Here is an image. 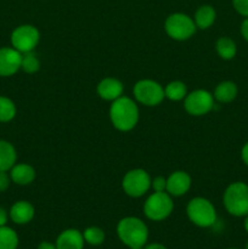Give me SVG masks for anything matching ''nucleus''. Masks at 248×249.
<instances>
[{
    "label": "nucleus",
    "instance_id": "1",
    "mask_svg": "<svg viewBox=\"0 0 248 249\" xmlns=\"http://www.w3.org/2000/svg\"><path fill=\"white\" fill-rule=\"evenodd\" d=\"M109 118L114 128L119 131H130L139 122V107L133 99L121 96L112 101Z\"/></svg>",
    "mask_w": 248,
    "mask_h": 249
},
{
    "label": "nucleus",
    "instance_id": "2",
    "mask_svg": "<svg viewBox=\"0 0 248 249\" xmlns=\"http://www.w3.org/2000/svg\"><path fill=\"white\" fill-rule=\"evenodd\" d=\"M117 235L126 247H143L148 240V229L140 218L125 216L117 225Z\"/></svg>",
    "mask_w": 248,
    "mask_h": 249
},
{
    "label": "nucleus",
    "instance_id": "3",
    "mask_svg": "<svg viewBox=\"0 0 248 249\" xmlns=\"http://www.w3.org/2000/svg\"><path fill=\"white\" fill-rule=\"evenodd\" d=\"M223 203L226 212L236 218L248 214V185L243 181L231 182L224 191Z\"/></svg>",
    "mask_w": 248,
    "mask_h": 249
},
{
    "label": "nucleus",
    "instance_id": "4",
    "mask_svg": "<svg viewBox=\"0 0 248 249\" xmlns=\"http://www.w3.org/2000/svg\"><path fill=\"white\" fill-rule=\"evenodd\" d=\"M187 218L198 228H212L216 223V211L214 204L203 197H195L187 203Z\"/></svg>",
    "mask_w": 248,
    "mask_h": 249
},
{
    "label": "nucleus",
    "instance_id": "5",
    "mask_svg": "<svg viewBox=\"0 0 248 249\" xmlns=\"http://www.w3.org/2000/svg\"><path fill=\"white\" fill-rule=\"evenodd\" d=\"M174 202L168 192H153L143 203V214L152 221H163L173 213Z\"/></svg>",
    "mask_w": 248,
    "mask_h": 249
},
{
    "label": "nucleus",
    "instance_id": "6",
    "mask_svg": "<svg viewBox=\"0 0 248 249\" xmlns=\"http://www.w3.org/2000/svg\"><path fill=\"white\" fill-rule=\"evenodd\" d=\"M165 33L174 40H187L196 32L197 27L195 21L186 14L175 12L169 15L164 22Z\"/></svg>",
    "mask_w": 248,
    "mask_h": 249
},
{
    "label": "nucleus",
    "instance_id": "7",
    "mask_svg": "<svg viewBox=\"0 0 248 249\" xmlns=\"http://www.w3.org/2000/svg\"><path fill=\"white\" fill-rule=\"evenodd\" d=\"M133 92L136 101L148 107L157 106L165 97L162 85L152 79L139 80L134 85Z\"/></svg>",
    "mask_w": 248,
    "mask_h": 249
},
{
    "label": "nucleus",
    "instance_id": "8",
    "mask_svg": "<svg viewBox=\"0 0 248 249\" xmlns=\"http://www.w3.org/2000/svg\"><path fill=\"white\" fill-rule=\"evenodd\" d=\"M40 40V33L32 24H21L11 33V45L21 53H31Z\"/></svg>",
    "mask_w": 248,
    "mask_h": 249
},
{
    "label": "nucleus",
    "instance_id": "9",
    "mask_svg": "<svg viewBox=\"0 0 248 249\" xmlns=\"http://www.w3.org/2000/svg\"><path fill=\"white\" fill-rule=\"evenodd\" d=\"M151 178L143 169H131L124 175L122 187L128 196L138 198L143 196L151 189Z\"/></svg>",
    "mask_w": 248,
    "mask_h": 249
},
{
    "label": "nucleus",
    "instance_id": "10",
    "mask_svg": "<svg viewBox=\"0 0 248 249\" xmlns=\"http://www.w3.org/2000/svg\"><path fill=\"white\" fill-rule=\"evenodd\" d=\"M184 107L191 116H204L214 107V96L204 89L194 90L184 99Z\"/></svg>",
    "mask_w": 248,
    "mask_h": 249
},
{
    "label": "nucleus",
    "instance_id": "11",
    "mask_svg": "<svg viewBox=\"0 0 248 249\" xmlns=\"http://www.w3.org/2000/svg\"><path fill=\"white\" fill-rule=\"evenodd\" d=\"M22 53L15 48L0 49V77H11L21 70Z\"/></svg>",
    "mask_w": 248,
    "mask_h": 249
},
{
    "label": "nucleus",
    "instance_id": "12",
    "mask_svg": "<svg viewBox=\"0 0 248 249\" xmlns=\"http://www.w3.org/2000/svg\"><path fill=\"white\" fill-rule=\"evenodd\" d=\"M191 184V177L186 172L177 170L167 178V192L174 197L184 196L190 190Z\"/></svg>",
    "mask_w": 248,
    "mask_h": 249
},
{
    "label": "nucleus",
    "instance_id": "13",
    "mask_svg": "<svg viewBox=\"0 0 248 249\" xmlns=\"http://www.w3.org/2000/svg\"><path fill=\"white\" fill-rule=\"evenodd\" d=\"M35 215V209L33 204L28 201H17L11 206L9 212V216L17 225H24L33 220Z\"/></svg>",
    "mask_w": 248,
    "mask_h": 249
},
{
    "label": "nucleus",
    "instance_id": "14",
    "mask_svg": "<svg viewBox=\"0 0 248 249\" xmlns=\"http://www.w3.org/2000/svg\"><path fill=\"white\" fill-rule=\"evenodd\" d=\"M124 85L121 80L116 78H105L97 85V94L106 101H114L118 97L123 96Z\"/></svg>",
    "mask_w": 248,
    "mask_h": 249
},
{
    "label": "nucleus",
    "instance_id": "15",
    "mask_svg": "<svg viewBox=\"0 0 248 249\" xmlns=\"http://www.w3.org/2000/svg\"><path fill=\"white\" fill-rule=\"evenodd\" d=\"M55 245L57 249H83L85 241L83 232H80L79 230L67 229L57 236Z\"/></svg>",
    "mask_w": 248,
    "mask_h": 249
},
{
    "label": "nucleus",
    "instance_id": "16",
    "mask_svg": "<svg viewBox=\"0 0 248 249\" xmlns=\"http://www.w3.org/2000/svg\"><path fill=\"white\" fill-rule=\"evenodd\" d=\"M10 177L14 184L19 186H27L32 184L35 179V170L32 165L27 163H16L11 169L9 170Z\"/></svg>",
    "mask_w": 248,
    "mask_h": 249
},
{
    "label": "nucleus",
    "instance_id": "17",
    "mask_svg": "<svg viewBox=\"0 0 248 249\" xmlns=\"http://www.w3.org/2000/svg\"><path fill=\"white\" fill-rule=\"evenodd\" d=\"M238 88L236 83L231 82V80H224V82L219 83L215 87L213 92L214 100H216L220 104H229L232 102L233 100L237 97Z\"/></svg>",
    "mask_w": 248,
    "mask_h": 249
},
{
    "label": "nucleus",
    "instance_id": "18",
    "mask_svg": "<svg viewBox=\"0 0 248 249\" xmlns=\"http://www.w3.org/2000/svg\"><path fill=\"white\" fill-rule=\"evenodd\" d=\"M17 160L16 148L11 142L0 140V172H9Z\"/></svg>",
    "mask_w": 248,
    "mask_h": 249
},
{
    "label": "nucleus",
    "instance_id": "19",
    "mask_svg": "<svg viewBox=\"0 0 248 249\" xmlns=\"http://www.w3.org/2000/svg\"><path fill=\"white\" fill-rule=\"evenodd\" d=\"M216 12L212 5H202L195 12L194 21L197 28L208 29L215 22Z\"/></svg>",
    "mask_w": 248,
    "mask_h": 249
},
{
    "label": "nucleus",
    "instance_id": "20",
    "mask_svg": "<svg viewBox=\"0 0 248 249\" xmlns=\"http://www.w3.org/2000/svg\"><path fill=\"white\" fill-rule=\"evenodd\" d=\"M215 49L218 55L223 60H232L237 53V46L236 43L229 36H220L215 43Z\"/></svg>",
    "mask_w": 248,
    "mask_h": 249
},
{
    "label": "nucleus",
    "instance_id": "21",
    "mask_svg": "<svg viewBox=\"0 0 248 249\" xmlns=\"http://www.w3.org/2000/svg\"><path fill=\"white\" fill-rule=\"evenodd\" d=\"M164 95L170 101H181L186 97L187 88L180 80H174L168 83L167 87L164 88Z\"/></svg>",
    "mask_w": 248,
    "mask_h": 249
},
{
    "label": "nucleus",
    "instance_id": "22",
    "mask_svg": "<svg viewBox=\"0 0 248 249\" xmlns=\"http://www.w3.org/2000/svg\"><path fill=\"white\" fill-rule=\"evenodd\" d=\"M18 236L14 229L9 226H0V249H17Z\"/></svg>",
    "mask_w": 248,
    "mask_h": 249
},
{
    "label": "nucleus",
    "instance_id": "23",
    "mask_svg": "<svg viewBox=\"0 0 248 249\" xmlns=\"http://www.w3.org/2000/svg\"><path fill=\"white\" fill-rule=\"evenodd\" d=\"M16 105L11 99L6 96H0V123L11 122L16 117Z\"/></svg>",
    "mask_w": 248,
    "mask_h": 249
},
{
    "label": "nucleus",
    "instance_id": "24",
    "mask_svg": "<svg viewBox=\"0 0 248 249\" xmlns=\"http://www.w3.org/2000/svg\"><path fill=\"white\" fill-rule=\"evenodd\" d=\"M83 237H84L85 243L90 246H100L104 243L106 235L105 231L99 226H89L83 232Z\"/></svg>",
    "mask_w": 248,
    "mask_h": 249
},
{
    "label": "nucleus",
    "instance_id": "25",
    "mask_svg": "<svg viewBox=\"0 0 248 249\" xmlns=\"http://www.w3.org/2000/svg\"><path fill=\"white\" fill-rule=\"evenodd\" d=\"M39 68H40V61H39V58L36 57L35 53H33V51L22 53L21 70L23 71V72L29 73V74H33V73L38 72Z\"/></svg>",
    "mask_w": 248,
    "mask_h": 249
},
{
    "label": "nucleus",
    "instance_id": "26",
    "mask_svg": "<svg viewBox=\"0 0 248 249\" xmlns=\"http://www.w3.org/2000/svg\"><path fill=\"white\" fill-rule=\"evenodd\" d=\"M235 11L242 17H248V0H232Z\"/></svg>",
    "mask_w": 248,
    "mask_h": 249
},
{
    "label": "nucleus",
    "instance_id": "27",
    "mask_svg": "<svg viewBox=\"0 0 248 249\" xmlns=\"http://www.w3.org/2000/svg\"><path fill=\"white\" fill-rule=\"evenodd\" d=\"M151 187L155 192H167V179L163 177H157L151 181Z\"/></svg>",
    "mask_w": 248,
    "mask_h": 249
},
{
    "label": "nucleus",
    "instance_id": "28",
    "mask_svg": "<svg viewBox=\"0 0 248 249\" xmlns=\"http://www.w3.org/2000/svg\"><path fill=\"white\" fill-rule=\"evenodd\" d=\"M12 182L9 172H0V192H5Z\"/></svg>",
    "mask_w": 248,
    "mask_h": 249
},
{
    "label": "nucleus",
    "instance_id": "29",
    "mask_svg": "<svg viewBox=\"0 0 248 249\" xmlns=\"http://www.w3.org/2000/svg\"><path fill=\"white\" fill-rule=\"evenodd\" d=\"M241 36H243L246 41H248V17H246L241 23Z\"/></svg>",
    "mask_w": 248,
    "mask_h": 249
},
{
    "label": "nucleus",
    "instance_id": "30",
    "mask_svg": "<svg viewBox=\"0 0 248 249\" xmlns=\"http://www.w3.org/2000/svg\"><path fill=\"white\" fill-rule=\"evenodd\" d=\"M241 160L248 167V141L241 148Z\"/></svg>",
    "mask_w": 248,
    "mask_h": 249
},
{
    "label": "nucleus",
    "instance_id": "31",
    "mask_svg": "<svg viewBox=\"0 0 248 249\" xmlns=\"http://www.w3.org/2000/svg\"><path fill=\"white\" fill-rule=\"evenodd\" d=\"M9 214L5 211L4 208L0 207V226H5L7 224V220H9Z\"/></svg>",
    "mask_w": 248,
    "mask_h": 249
},
{
    "label": "nucleus",
    "instance_id": "32",
    "mask_svg": "<svg viewBox=\"0 0 248 249\" xmlns=\"http://www.w3.org/2000/svg\"><path fill=\"white\" fill-rule=\"evenodd\" d=\"M38 249H57V248H56L55 243L48 242V241H43V242L39 243Z\"/></svg>",
    "mask_w": 248,
    "mask_h": 249
},
{
    "label": "nucleus",
    "instance_id": "33",
    "mask_svg": "<svg viewBox=\"0 0 248 249\" xmlns=\"http://www.w3.org/2000/svg\"><path fill=\"white\" fill-rule=\"evenodd\" d=\"M145 249H168V248L165 247L164 245H162V243L155 242V243H150V245L146 246Z\"/></svg>",
    "mask_w": 248,
    "mask_h": 249
},
{
    "label": "nucleus",
    "instance_id": "34",
    "mask_svg": "<svg viewBox=\"0 0 248 249\" xmlns=\"http://www.w3.org/2000/svg\"><path fill=\"white\" fill-rule=\"evenodd\" d=\"M243 228H245L246 232L248 233V214L245 216V221H243Z\"/></svg>",
    "mask_w": 248,
    "mask_h": 249
},
{
    "label": "nucleus",
    "instance_id": "35",
    "mask_svg": "<svg viewBox=\"0 0 248 249\" xmlns=\"http://www.w3.org/2000/svg\"><path fill=\"white\" fill-rule=\"evenodd\" d=\"M129 249H145L143 247H134V248H129Z\"/></svg>",
    "mask_w": 248,
    "mask_h": 249
},
{
    "label": "nucleus",
    "instance_id": "36",
    "mask_svg": "<svg viewBox=\"0 0 248 249\" xmlns=\"http://www.w3.org/2000/svg\"><path fill=\"white\" fill-rule=\"evenodd\" d=\"M245 249H248V242L246 243V248H245Z\"/></svg>",
    "mask_w": 248,
    "mask_h": 249
},
{
    "label": "nucleus",
    "instance_id": "37",
    "mask_svg": "<svg viewBox=\"0 0 248 249\" xmlns=\"http://www.w3.org/2000/svg\"><path fill=\"white\" fill-rule=\"evenodd\" d=\"M228 249H237V248H228Z\"/></svg>",
    "mask_w": 248,
    "mask_h": 249
}]
</instances>
